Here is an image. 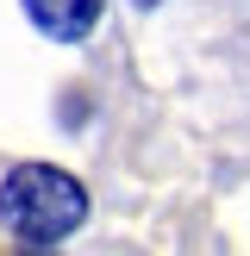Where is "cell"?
<instances>
[{
  "mask_svg": "<svg viewBox=\"0 0 250 256\" xmlns=\"http://www.w3.org/2000/svg\"><path fill=\"white\" fill-rule=\"evenodd\" d=\"M0 219L19 244H62L88 219V188L50 162H19L0 182Z\"/></svg>",
  "mask_w": 250,
  "mask_h": 256,
  "instance_id": "1",
  "label": "cell"
},
{
  "mask_svg": "<svg viewBox=\"0 0 250 256\" xmlns=\"http://www.w3.org/2000/svg\"><path fill=\"white\" fill-rule=\"evenodd\" d=\"M25 12H32V25L44 38H56V44H82L100 25V0H25Z\"/></svg>",
  "mask_w": 250,
  "mask_h": 256,
  "instance_id": "2",
  "label": "cell"
},
{
  "mask_svg": "<svg viewBox=\"0 0 250 256\" xmlns=\"http://www.w3.org/2000/svg\"><path fill=\"white\" fill-rule=\"evenodd\" d=\"M138 6H156V0H138Z\"/></svg>",
  "mask_w": 250,
  "mask_h": 256,
  "instance_id": "3",
  "label": "cell"
}]
</instances>
